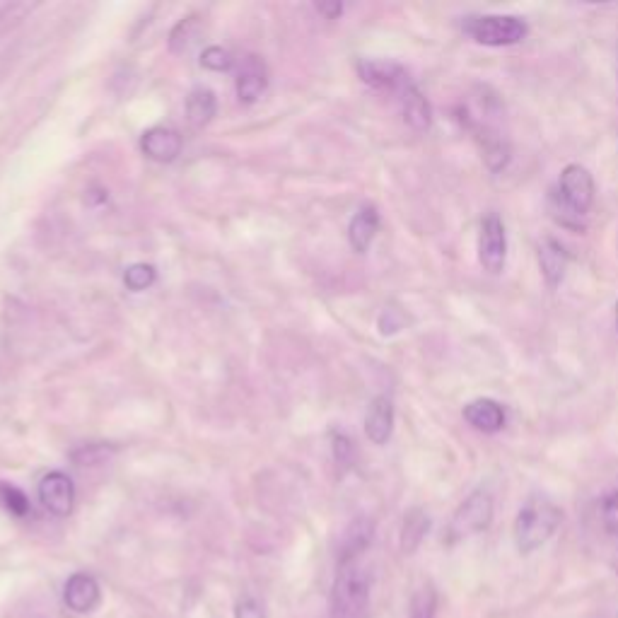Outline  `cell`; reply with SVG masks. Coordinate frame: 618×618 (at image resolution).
Masks as SVG:
<instances>
[{
    "instance_id": "cell-1",
    "label": "cell",
    "mask_w": 618,
    "mask_h": 618,
    "mask_svg": "<svg viewBox=\"0 0 618 618\" xmlns=\"http://www.w3.org/2000/svg\"><path fill=\"white\" fill-rule=\"evenodd\" d=\"M553 218L570 230H582V218L594 203V177L585 165H568L551 196Z\"/></svg>"
},
{
    "instance_id": "cell-2",
    "label": "cell",
    "mask_w": 618,
    "mask_h": 618,
    "mask_svg": "<svg viewBox=\"0 0 618 618\" xmlns=\"http://www.w3.org/2000/svg\"><path fill=\"white\" fill-rule=\"evenodd\" d=\"M563 522V510L546 495H532L520 507L515 517V544L517 551L529 556L558 532Z\"/></svg>"
},
{
    "instance_id": "cell-3",
    "label": "cell",
    "mask_w": 618,
    "mask_h": 618,
    "mask_svg": "<svg viewBox=\"0 0 618 618\" xmlns=\"http://www.w3.org/2000/svg\"><path fill=\"white\" fill-rule=\"evenodd\" d=\"M372 575L358 561L341 563L331 590V618H367Z\"/></svg>"
},
{
    "instance_id": "cell-4",
    "label": "cell",
    "mask_w": 618,
    "mask_h": 618,
    "mask_svg": "<svg viewBox=\"0 0 618 618\" xmlns=\"http://www.w3.org/2000/svg\"><path fill=\"white\" fill-rule=\"evenodd\" d=\"M464 34L483 46H515L527 37V22L517 15L464 17Z\"/></svg>"
},
{
    "instance_id": "cell-5",
    "label": "cell",
    "mask_w": 618,
    "mask_h": 618,
    "mask_svg": "<svg viewBox=\"0 0 618 618\" xmlns=\"http://www.w3.org/2000/svg\"><path fill=\"white\" fill-rule=\"evenodd\" d=\"M493 522V495L483 488H478L464 500L454 512L450 527H447V539L464 541L469 536L486 532Z\"/></svg>"
},
{
    "instance_id": "cell-6",
    "label": "cell",
    "mask_w": 618,
    "mask_h": 618,
    "mask_svg": "<svg viewBox=\"0 0 618 618\" xmlns=\"http://www.w3.org/2000/svg\"><path fill=\"white\" fill-rule=\"evenodd\" d=\"M478 261L483 271L493 276L503 273L507 261V232L498 213H488L478 227Z\"/></svg>"
},
{
    "instance_id": "cell-7",
    "label": "cell",
    "mask_w": 618,
    "mask_h": 618,
    "mask_svg": "<svg viewBox=\"0 0 618 618\" xmlns=\"http://www.w3.org/2000/svg\"><path fill=\"white\" fill-rule=\"evenodd\" d=\"M466 128L474 133L478 145H481L486 167L491 169V172H503L507 162H510V143H507L503 133L495 126L486 124V121H466Z\"/></svg>"
},
{
    "instance_id": "cell-8",
    "label": "cell",
    "mask_w": 618,
    "mask_h": 618,
    "mask_svg": "<svg viewBox=\"0 0 618 618\" xmlns=\"http://www.w3.org/2000/svg\"><path fill=\"white\" fill-rule=\"evenodd\" d=\"M39 500L51 515L66 517L73 512L75 505V486L71 476L61 474V471H51L39 483Z\"/></svg>"
},
{
    "instance_id": "cell-9",
    "label": "cell",
    "mask_w": 618,
    "mask_h": 618,
    "mask_svg": "<svg viewBox=\"0 0 618 618\" xmlns=\"http://www.w3.org/2000/svg\"><path fill=\"white\" fill-rule=\"evenodd\" d=\"M358 73L363 83L377 87V90L401 92L411 83L404 66L394 61H384V58H363V61H358Z\"/></svg>"
},
{
    "instance_id": "cell-10",
    "label": "cell",
    "mask_w": 618,
    "mask_h": 618,
    "mask_svg": "<svg viewBox=\"0 0 618 618\" xmlns=\"http://www.w3.org/2000/svg\"><path fill=\"white\" fill-rule=\"evenodd\" d=\"M99 599H102V594H99L95 577L87 573H75L68 577L66 590H63V602H66L68 609L75 611V614H90V611H95L99 606Z\"/></svg>"
},
{
    "instance_id": "cell-11",
    "label": "cell",
    "mask_w": 618,
    "mask_h": 618,
    "mask_svg": "<svg viewBox=\"0 0 618 618\" xmlns=\"http://www.w3.org/2000/svg\"><path fill=\"white\" fill-rule=\"evenodd\" d=\"M464 421L471 425V428L478 430V433H500L505 428V408L498 404L495 399H474L464 406Z\"/></svg>"
},
{
    "instance_id": "cell-12",
    "label": "cell",
    "mask_w": 618,
    "mask_h": 618,
    "mask_svg": "<svg viewBox=\"0 0 618 618\" xmlns=\"http://www.w3.org/2000/svg\"><path fill=\"white\" fill-rule=\"evenodd\" d=\"M143 153L155 162H172L182 153V136L174 128L155 126L143 133L141 138Z\"/></svg>"
},
{
    "instance_id": "cell-13",
    "label": "cell",
    "mask_w": 618,
    "mask_h": 618,
    "mask_svg": "<svg viewBox=\"0 0 618 618\" xmlns=\"http://www.w3.org/2000/svg\"><path fill=\"white\" fill-rule=\"evenodd\" d=\"M394 433V404L389 396H377L372 399L365 416V435L375 445H387Z\"/></svg>"
},
{
    "instance_id": "cell-14",
    "label": "cell",
    "mask_w": 618,
    "mask_h": 618,
    "mask_svg": "<svg viewBox=\"0 0 618 618\" xmlns=\"http://www.w3.org/2000/svg\"><path fill=\"white\" fill-rule=\"evenodd\" d=\"M399 99L404 121L413 128V131L425 133L430 126H433V107H430L428 97H425L416 85L408 83L404 90L399 92Z\"/></svg>"
},
{
    "instance_id": "cell-15",
    "label": "cell",
    "mask_w": 618,
    "mask_h": 618,
    "mask_svg": "<svg viewBox=\"0 0 618 618\" xmlns=\"http://www.w3.org/2000/svg\"><path fill=\"white\" fill-rule=\"evenodd\" d=\"M570 256L558 239L544 237L539 244V268L548 288H558L568 271Z\"/></svg>"
},
{
    "instance_id": "cell-16",
    "label": "cell",
    "mask_w": 618,
    "mask_h": 618,
    "mask_svg": "<svg viewBox=\"0 0 618 618\" xmlns=\"http://www.w3.org/2000/svg\"><path fill=\"white\" fill-rule=\"evenodd\" d=\"M372 536H375V524L370 520H355L351 527L346 529L341 539V548H338V565L358 561L360 556L370 548Z\"/></svg>"
},
{
    "instance_id": "cell-17",
    "label": "cell",
    "mask_w": 618,
    "mask_h": 618,
    "mask_svg": "<svg viewBox=\"0 0 618 618\" xmlns=\"http://www.w3.org/2000/svg\"><path fill=\"white\" fill-rule=\"evenodd\" d=\"M266 87H268V75H266L264 63H261L256 56H249L247 63H244L242 73H239V78H237L239 102L254 104L256 99L264 95Z\"/></svg>"
},
{
    "instance_id": "cell-18",
    "label": "cell",
    "mask_w": 618,
    "mask_h": 618,
    "mask_svg": "<svg viewBox=\"0 0 618 618\" xmlns=\"http://www.w3.org/2000/svg\"><path fill=\"white\" fill-rule=\"evenodd\" d=\"M377 230H380V213L375 206H363L358 213L353 215L351 227H348V239H351V247L358 254H365L370 249L372 239H375Z\"/></svg>"
},
{
    "instance_id": "cell-19",
    "label": "cell",
    "mask_w": 618,
    "mask_h": 618,
    "mask_svg": "<svg viewBox=\"0 0 618 618\" xmlns=\"http://www.w3.org/2000/svg\"><path fill=\"white\" fill-rule=\"evenodd\" d=\"M428 529H430V517L425 515L423 510H418V507L408 510L404 524H401V551L404 553L418 551V546L423 544Z\"/></svg>"
},
{
    "instance_id": "cell-20",
    "label": "cell",
    "mask_w": 618,
    "mask_h": 618,
    "mask_svg": "<svg viewBox=\"0 0 618 618\" xmlns=\"http://www.w3.org/2000/svg\"><path fill=\"white\" fill-rule=\"evenodd\" d=\"M215 95L208 87H196L191 90V95L186 97V116H189V124L194 128H203L208 121L215 116Z\"/></svg>"
},
{
    "instance_id": "cell-21",
    "label": "cell",
    "mask_w": 618,
    "mask_h": 618,
    "mask_svg": "<svg viewBox=\"0 0 618 618\" xmlns=\"http://www.w3.org/2000/svg\"><path fill=\"white\" fill-rule=\"evenodd\" d=\"M437 614V592L433 585H423L421 590L411 597V611L408 618H435Z\"/></svg>"
},
{
    "instance_id": "cell-22",
    "label": "cell",
    "mask_w": 618,
    "mask_h": 618,
    "mask_svg": "<svg viewBox=\"0 0 618 618\" xmlns=\"http://www.w3.org/2000/svg\"><path fill=\"white\" fill-rule=\"evenodd\" d=\"M599 522H602L606 534L618 539V488L609 491L599 500Z\"/></svg>"
},
{
    "instance_id": "cell-23",
    "label": "cell",
    "mask_w": 618,
    "mask_h": 618,
    "mask_svg": "<svg viewBox=\"0 0 618 618\" xmlns=\"http://www.w3.org/2000/svg\"><path fill=\"white\" fill-rule=\"evenodd\" d=\"M0 505L15 517H25L29 512L27 495L17 486H10V483H0Z\"/></svg>"
},
{
    "instance_id": "cell-24",
    "label": "cell",
    "mask_w": 618,
    "mask_h": 618,
    "mask_svg": "<svg viewBox=\"0 0 618 618\" xmlns=\"http://www.w3.org/2000/svg\"><path fill=\"white\" fill-rule=\"evenodd\" d=\"M124 283L128 290H133V293H141V290L150 288V285L155 283V268L150 264L128 266L124 273Z\"/></svg>"
},
{
    "instance_id": "cell-25",
    "label": "cell",
    "mask_w": 618,
    "mask_h": 618,
    "mask_svg": "<svg viewBox=\"0 0 618 618\" xmlns=\"http://www.w3.org/2000/svg\"><path fill=\"white\" fill-rule=\"evenodd\" d=\"M194 29H196V17H186V20H182L172 29V34H169V46H172L174 54H182V51H186L191 44H194L196 37Z\"/></svg>"
},
{
    "instance_id": "cell-26",
    "label": "cell",
    "mask_w": 618,
    "mask_h": 618,
    "mask_svg": "<svg viewBox=\"0 0 618 618\" xmlns=\"http://www.w3.org/2000/svg\"><path fill=\"white\" fill-rule=\"evenodd\" d=\"M201 63L208 68V71H230L232 68V56L230 51L220 49V46H208L206 51H203Z\"/></svg>"
},
{
    "instance_id": "cell-27",
    "label": "cell",
    "mask_w": 618,
    "mask_h": 618,
    "mask_svg": "<svg viewBox=\"0 0 618 618\" xmlns=\"http://www.w3.org/2000/svg\"><path fill=\"white\" fill-rule=\"evenodd\" d=\"M353 454H355V447H353L351 437H346L341 433L334 435V457H336V462L343 466V469L353 464Z\"/></svg>"
},
{
    "instance_id": "cell-28",
    "label": "cell",
    "mask_w": 618,
    "mask_h": 618,
    "mask_svg": "<svg viewBox=\"0 0 618 618\" xmlns=\"http://www.w3.org/2000/svg\"><path fill=\"white\" fill-rule=\"evenodd\" d=\"M235 618H266V616H264V609H261L254 599H242V602L237 604Z\"/></svg>"
},
{
    "instance_id": "cell-29",
    "label": "cell",
    "mask_w": 618,
    "mask_h": 618,
    "mask_svg": "<svg viewBox=\"0 0 618 618\" xmlns=\"http://www.w3.org/2000/svg\"><path fill=\"white\" fill-rule=\"evenodd\" d=\"M317 10H322V13H326L329 17L341 15V5H338V3H334V5H317Z\"/></svg>"
},
{
    "instance_id": "cell-30",
    "label": "cell",
    "mask_w": 618,
    "mask_h": 618,
    "mask_svg": "<svg viewBox=\"0 0 618 618\" xmlns=\"http://www.w3.org/2000/svg\"><path fill=\"white\" fill-rule=\"evenodd\" d=\"M614 322H616V331H618V302H616V312H614Z\"/></svg>"
},
{
    "instance_id": "cell-31",
    "label": "cell",
    "mask_w": 618,
    "mask_h": 618,
    "mask_svg": "<svg viewBox=\"0 0 618 618\" xmlns=\"http://www.w3.org/2000/svg\"><path fill=\"white\" fill-rule=\"evenodd\" d=\"M616 573H618V563H616Z\"/></svg>"
}]
</instances>
